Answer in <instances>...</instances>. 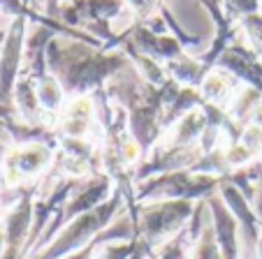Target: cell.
<instances>
[{
    "label": "cell",
    "instance_id": "6da1fadb",
    "mask_svg": "<svg viewBox=\"0 0 262 259\" xmlns=\"http://www.w3.org/2000/svg\"><path fill=\"white\" fill-rule=\"evenodd\" d=\"M123 155H125V160H135L137 157V146L135 144H125V151H123Z\"/></svg>",
    "mask_w": 262,
    "mask_h": 259
}]
</instances>
